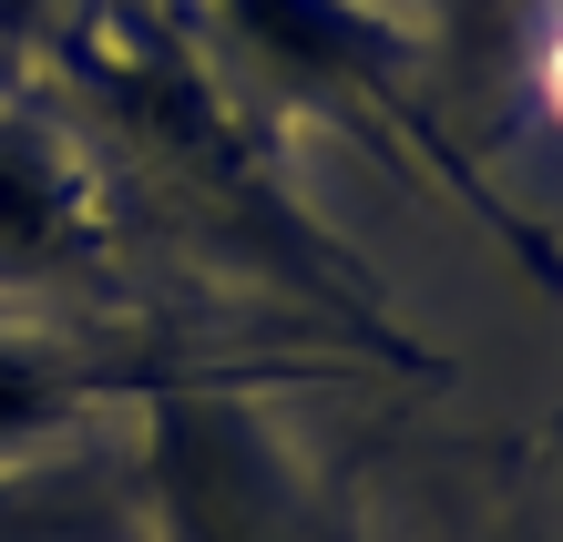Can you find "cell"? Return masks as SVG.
<instances>
[{
	"label": "cell",
	"mask_w": 563,
	"mask_h": 542,
	"mask_svg": "<svg viewBox=\"0 0 563 542\" xmlns=\"http://www.w3.org/2000/svg\"><path fill=\"white\" fill-rule=\"evenodd\" d=\"M144 542H358L297 451L225 389H144Z\"/></svg>",
	"instance_id": "6da1fadb"
},
{
	"label": "cell",
	"mask_w": 563,
	"mask_h": 542,
	"mask_svg": "<svg viewBox=\"0 0 563 542\" xmlns=\"http://www.w3.org/2000/svg\"><path fill=\"white\" fill-rule=\"evenodd\" d=\"M225 31L277 62L287 82H328L349 92V103H369L379 123L410 113V82H420V42L389 11H369V0H216Z\"/></svg>",
	"instance_id": "7a4b0ae2"
},
{
	"label": "cell",
	"mask_w": 563,
	"mask_h": 542,
	"mask_svg": "<svg viewBox=\"0 0 563 542\" xmlns=\"http://www.w3.org/2000/svg\"><path fill=\"white\" fill-rule=\"evenodd\" d=\"M92 256V175L31 103H0V287L73 277Z\"/></svg>",
	"instance_id": "3957f363"
},
{
	"label": "cell",
	"mask_w": 563,
	"mask_h": 542,
	"mask_svg": "<svg viewBox=\"0 0 563 542\" xmlns=\"http://www.w3.org/2000/svg\"><path fill=\"white\" fill-rule=\"evenodd\" d=\"M92 399H113V368L62 349L52 328H0V461L52 451L62 430H82Z\"/></svg>",
	"instance_id": "277c9868"
},
{
	"label": "cell",
	"mask_w": 563,
	"mask_h": 542,
	"mask_svg": "<svg viewBox=\"0 0 563 542\" xmlns=\"http://www.w3.org/2000/svg\"><path fill=\"white\" fill-rule=\"evenodd\" d=\"M0 542H123V501L52 451L0 461Z\"/></svg>",
	"instance_id": "5b68a950"
}]
</instances>
